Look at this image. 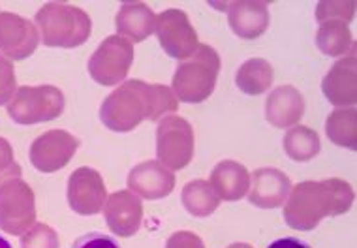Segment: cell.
Returning <instances> with one entry per match:
<instances>
[{
    "label": "cell",
    "instance_id": "cell-24",
    "mask_svg": "<svg viewBox=\"0 0 357 248\" xmlns=\"http://www.w3.org/2000/svg\"><path fill=\"white\" fill-rule=\"evenodd\" d=\"M316 44L321 53L329 56L346 55L348 51L354 49V38L348 29V23H342V21L320 23V29L316 34Z\"/></svg>",
    "mask_w": 357,
    "mask_h": 248
},
{
    "label": "cell",
    "instance_id": "cell-18",
    "mask_svg": "<svg viewBox=\"0 0 357 248\" xmlns=\"http://www.w3.org/2000/svg\"><path fill=\"white\" fill-rule=\"evenodd\" d=\"M305 113V98L291 85L277 87L265 102V117L277 128H289L301 121Z\"/></svg>",
    "mask_w": 357,
    "mask_h": 248
},
{
    "label": "cell",
    "instance_id": "cell-13",
    "mask_svg": "<svg viewBox=\"0 0 357 248\" xmlns=\"http://www.w3.org/2000/svg\"><path fill=\"white\" fill-rule=\"evenodd\" d=\"M105 222L109 230L119 237L136 235L142 228L143 205L136 194L128 190L111 194L104 205Z\"/></svg>",
    "mask_w": 357,
    "mask_h": 248
},
{
    "label": "cell",
    "instance_id": "cell-26",
    "mask_svg": "<svg viewBox=\"0 0 357 248\" xmlns=\"http://www.w3.org/2000/svg\"><path fill=\"white\" fill-rule=\"evenodd\" d=\"M56 231L45 224H34L21 235V248H59Z\"/></svg>",
    "mask_w": 357,
    "mask_h": 248
},
{
    "label": "cell",
    "instance_id": "cell-14",
    "mask_svg": "<svg viewBox=\"0 0 357 248\" xmlns=\"http://www.w3.org/2000/svg\"><path fill=\"white\" fill-rule=\"evenodd\" d=\"M128 188L137 198L162 199L175 188V175L160 162L149 160L137 164L128 175Z\"/></svg>",
    "mask_w": 357,
    "mask_h": 248
},
{
    "label": "cell",
    "instance_id": "cell-8",
    "mask_svg": "<svg viewBox=\"0 0 357 248\" xmlns=\"http://www.w3.org/2000/svg\"><path fill=\"white\" fill-rule=\"evenodd\" d=\"M134 62V47L128 40L117 36L105 38L89 61V74L98 85L113 87L126 79Z\"/></svg>",
    "mask_w": 357,
    "mask_h": 248
},
{
    "label": "cell",
    "instance_id": "cell-15",
    "mask_svg": "<svg viewBox=\"0 0 357 248\" xmlns=\"http://www.w3.org/2000/svg\"><path fill=\"white\" fill-rule=\"evenodd\" d=\"M291 192V180L277 168H259L252 175L248 201L259 209H277L286 203Z\"/></svg>",
    "mask_w": 357,
    "mask_h": 248
},
{
    "label": "cell",
    "instance_id": "cell-34",
    "mask_svg": "<svg viewBox=\"0 0 357 248\" xmlns=\"http://www.w3.org/2000/svg\"><path fill=\"white\" fill-rule=\"evenodd\" d=\"M0 248H12V245H10L4 237H0Z\"/></svg>",
    "mask_w": 357,
    "mask_h": 248
},
{
    "label": "cell",
    "instance_id": "cell-5",
    "mask_svg": "<svg viewBox=\"0 0 357 248\" xmlns=\"http://www.w3.org/2000/svg\"><path fill=\"white\" fill-rule=\"evenodd\" d=\"M64 106V94L53 85L19 87L8 104V115L17 124L47 123L61 117Z\"/></svg>",
    "mask_w": 357,
    "mask_h": 248
},
{
    "label": "cell",
    "instance_id": "cell-31",
    "mask_svg": "<svg viewBox=\"0 0 357 248\" xmlns=\"http://www.w3.org/2000/svg\"><path fill=\"white\" fill-rule=\"evenodd\" d=\"M74 248H119L117 242L109 239V237L98 235V233H94V235L83 237L81 241L75 242Z\"/></svg>",
    "mask_w": 357,
    "mask_h": 248
},
{
    "label": "cell",
    "instance_id": "cell-29",
    "mask_svg": "<svg viewBox=\"0 0 357 248\" xmlns=\"http://www.w3.org/2000/svg\"><path fill=\"white\" fill-rule=\"evenodd\" d=\"M15 91H17V79H15L12 61L0 55V106L10 104Z\"/></svg>",
    "mask_w": 357,
    "mask_h": 248
},
{
    "label": "cell",
    "instance_id": "cell-3",
    "mask_svg": "<svg viewBox=\"0 0 357 248\" xmlns=\"http://www.w3.org/2000/svg\"><path fill=\"white\" fill-rule=\"evenodd\" d=\"M36 29L47 47L74 49L91 38L93 21L81 8L64 2H47L36 13Z\"/></svg>",
    "mask_w": 357,
    "mask_h": 248
},
{
    "label": "cell",
    "instance_id": "cell-21",
    "mask_svg": "<svg viewBox=\"0 0 357 248\" xmlns=\"http://www.w3.org/2000/svg\"><path fill=\"white\" fill-rule=\"evenodd\" d=\"M273 66L264 59H250L247 61L235 75V83L239 91L250 96H258L265 93L273 85Z\"/></svg>",
    "mask_w": 357,
    "mask_h": 248
},
{
    "label": "cell",
    "instance_id": "cell-27",
    "mask_svg": "<svg viewBox=\"0 0 357 248\" xmlns=\"http://www.w3.org/2000/svg\"><path fill=\"white\" fill-rule=\"evenodd\" d=\"M356 13V2H320L316 8V19L318 23L326 21H342L348 23Z\"/></svg>",
    "mask_w": 357,
    "mask_h": 248
},
{
    "label": "cell",
    "instance_id": "cell-9",
    "mask_svg": "<svg viewBox=\"0 0 357 248\" xmlns=\"http://www.w3.org/2000/svg\"><path fill=\"white\" fill-rule=\"evenodd\" d=\"M156 36L166 55L186 61L197 49V32L183 10L172 8L156 15Z\"/></svg>",
    "mask_w": 357,
    "mask_h": 248
},
{
    "label": "cell",
    "instance_id": "cell-2",
    "mask_svg": "<svg viewBox=\"0 0 357 248\" xmlns=\"http://www.w3.org/2000/svg\"><path fill=\"white\" fill-rule=\"evenodd\" d=\"M354 190L342 179L305 180L291 186L284 218L289 228L297 231L314 230L326 217H339L351 209Z\"/></svg>",
    "mask_w": 357,
    "mask_h": 248
},
{
    "label": "cell",
    "instance_id": "cell-23",
    "mask_svg": "<svg viewBox=\"0 0 357 248\" xmlns=\"http://www.w3.org/2000/svg\"><path fill=\"white\" fill-rule=\"evenodd\" d=\"M327 137L335 145L356 150L357 147V111L354 107H342L333 111L326 123Z\"/></svg>",
    "mask_w": 357,
    "mask_h": 248
},
{
    "label": "cell",
    "instance_id": "cell-6",
    "mask_svg": "<svg viewBox=\"0 0 357 248\" xmlns=\"http://www.w3.org/2000/svg\"><path fill=\"white\" fill-rule=\"evenodd\" d=\"M36 220V198L23 179H13L0 188V230L23 235Z\"/></svg>",
    "mask_w": 357,
    "mask_h": 248
},
{
    "label": "cell",
    "instance_id": "cell-32",
    "mask_svg": "<svg viewBox=\"0 0 357 248\" xmlns=\"http://www.w3.org/2000/svg\"><path fill=\"white\" fill-rule=\"evenodd\" d=\"M267 248H310L308 245H305L299 239H294V237H286V239H278V241L271 242Z\"/></svg>",
    "mask_w": 357,
    "mask_h": 248
},
{
    "label": "cell",
    "instance_id": "cell-16",
    "mask_svg": "<svg viewBox=\"0 0 357 248\" xmlns=\"http://www.w3.org/2000/svg\"><path fill=\"white\" fill-rule=\"evenodd\" d=\"M321 91L333 106L348 107L357 102V59L351 53L339 61L324 77Z\"/></svg>",
    "mask_w": 357,
    "mask_h": 248
},
{
    "label": "cell",
    "instance_id": "cell-4",
    "mask_svg": "<svg viewBox=\"0 0 357 248\" xmlns=\"http://www.w3.org/2000/svg\"><path fill=\"white\" fill-rule=\"evenodd\" d=\"M220 72V56L211 45H197L194 55L178 64L173 75V94L185 104H199L209 98Z\"/></svg>",
    "mask_w": 357,
    "mask_h": 248
},
{
    "label": "cell",
    "instance_id": "cell-25",
    "mask_svg": "<svg viewBox=\"0 0 357 248\" xmlns=\"http://www.w3.org/2000/svg\"><path fill=\"white\" fill-rule=\"evenodd\" d=\"M320 137L308 126H296L284 136V150L296 162L312 160L320 153Z\"/></svg>",
    "mask_w": 357,
    "mask_h": 248
},
{
    "label": "cell",
    "instance_id": "cell-1",
    "mask_svg": "<svg viewBox=\"0 0 357 248\" xmlns=\"http://www.w3.org/2000/svg\"><path fill=\"white\" fill-rule=\"evenodd\" d=\"M178 100L164 85H151L142 79H130L115 88L100 107V121L113 132H132L149 118L175 113Z\"/></svg>",
    "mask_w": 357,
    "mask_h": 248
},
{
    "label": "cell",
    "instance_id": "cell-33",
    "mask_svg": "<svg viewBox=\"0 0 357 248\" xmlns=\"http://www.w3.org/2000/svg\"><path fill=\"white\" fill-rule=\"evenodd\" d=\"M228 248H254V247H250V245H247V242H235V245H229Z\"/></svg>",
    "mask_w": 357,
    "mask_h": 248
},
{
    "label": "cell",
    "instance_id": "cell-12",
    "mask_svg": "<svg viewBox=\"0 0 357 248\" xmlns=\"http://www.w3.org/2000/svg\"><path fill=\"white\" fill-rule=\"evenodd\" d=\"M40 34L34 23L17 13H0V53L10 61H23L38 47Z\"/></svg>",
    "mask_w": 357,
    "mask_h": 248
},
{
    "label": "cell",
    "instance_id": "cell-28",
    "mask_svg": "<svg viewBox=\"0 0 357 248\" xmlns=\"http://www.w3.org/2000/svg\"><path fill=\"white\" fill-rule=\"evenodd\" d=\"M13 179H21V166L13 158L12 145L0 137V188Z\"/></svg>",
    "mask_w": 357,
    "mask_h": 248
},
{
    "label": "cell",
    "instance_id": "cell-20",
    "mask_svg": "<svg viewBox=\"0 0 357 248\" xmlns=\"http://www.w3.org/2000/svg\"><path fill=\"white\" fill-rule=\"evenodd\" d=\"M209 185L220 199L237 201L245 198L250 190V173L239 162L224 160L213 169Z\"/></svg>",
    "mask_w": 357,
    "mask_h": 248
},
{
    "label": "cell",
    "instance_id": "cell-22",
    "mask_svg": "<svg viewBox=\"0 0 357 248\" xmlns=\"http://www.w3.org/2000/svg\"><path fill=\"white\" fill-rule=\"evenodd\" d=\"M181 199H183V205L186 207V211L190 212L192 217L197 218L211 217L218 209V205H220V198L215 194L213 186L207 180L202 179L188 183L183 188Z\"/></svg>",
    "mask_w": 357,
    "mask_h": 248
},
{
    "label": "cell",
    "instance_id": "cell-17",
    "mask_svg": "<svg viewBox=\"0 0 357 248\" xmlns=\"http://www.w3.org/2000/svg\"><path fill=\"white\" fill-rule=\"evenodd\" d=\"M228 19L231 31L243 40H256L269 26V4L241 0L228 4Z\"/></svg>",
    "mask_w": 357,
    "mask_h": 248
},
{
    "label": "cell",
    "instance_id": "cell-30",
    "mask_svg": "<svg viewBox=\"0 0 357 248\" xmlns=\"http://www.w3.org/2000/svg\"><path fill=\"white\" fill-rule=\"evenodd\" d=\"M166 248H205L202 237L192 231H177L166 242Z\"/></svg>",
    "mask_w": 357,
    "mask_h": 248
},
{
    "label": "cell",
    "instance_id": "cell-10",
    "mask_svg": "<svg viewBox=\"0 0 357 248\" xmlns=\"http://www.w3.org/2000/svg\"><path fill=\"white\" fill-rule=\"evenodd\" d=\"M77 147H79V139L70 132L61 128L45 132L31 145L32 166L42 173H55L68 166Z\"/></svg>",
    "mask_w": 357,
    "mask_h": 248
},
{
    "label": "cell",
    "instance_id": "cell-19",
    "mask_svg": "<svg viewBox=\"0 0 357 248\" xmlns=\"http://www.w3.org/2000/svg\"><path fill=\"white\" fill-rule=\"evenodd\" d=\"M119 36L132 42H143L147 40L156 29V15L147 4L143 2H124L115 17Z\"/></svg>",
    "mask_w": 357,
    "mask_h": 248
},
{
    "label": "cell",
    "instance_id": "cell-7",
    "mask_svg": "<svg viewBox=\"0 0 357 248\" xmlns=\"http://www.w3.org/2000/svg\"><path fill=\"white\" fill-rule=\"evenodd\" d=\"M156 155L162 166L183 169L194 156V130L190 123L177 115H169L158 124L156 130Z\"/></svg>",
    "mask_w": 357,
    "mask_h": 248
},
{
    "label": "cell",
    "instance_id": "cell-11",
    "mask_svg": "<svg viewBox=\"0 0 357 248\" xmlns=\"http://www.w3.org/2000/svg\"><path fill=\"white\" fill-rule=\"evenodd\" d=\"M107 190L102 175L93 168H79L70 175L68 203L72 211L83 217L98 215L104 211Z\"/></svg>",
    "mask_w": 357,
    "mask_h": 248
}]
</instances>
